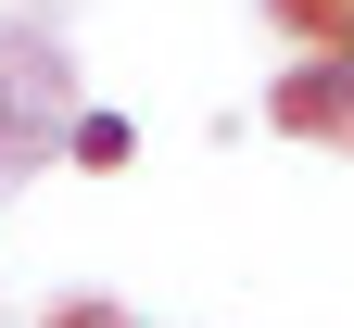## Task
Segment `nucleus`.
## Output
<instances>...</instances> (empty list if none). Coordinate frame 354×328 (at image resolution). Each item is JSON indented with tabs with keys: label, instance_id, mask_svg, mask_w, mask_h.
Masks as SVG:
<instances>
[{
	"label": "nucleus",
	"instance_id": "nucleus-1",
	"mask_svg": "<svg viewBox=\"0 0 354 328\" xmlns=\"http://www.w3.org/2000/svg\"><path fill=\"white\" fill-rule=\"evenodd\" d=\"M38 152H51V114H38V102H26V76L0 64V164H38Z\"/></svg>",
	"mask_w": 354,
	"mask_h": 328
},
{
	"label": "nucleus",
	"instance_id": "nucleus-2",
	"mask_svg": "<svg viewBox=\"0 0 354 328\" xmlns=\"http://www.w3.org/2000/svg\"><path fill=\"white\" fill-rule=\"evenodd\" d=\"M64 152H76V164H127V152H140V126H127V114H76Z\"/></svg>",
	"mask_w": 354,
	"mask_h": 328
},
{
	"label": "nucleus",
	"instance_id": "nucleus-3",
	"mask_svg": "<svg viewBox=\"0 0 354 328\" xmlns=\"http://www.w3.org/2000/svg\"><path fill=\"white\" fill-rule=\"evenodd\" d=\"M76 328H114V316H76Z\"/></svg>",
	"mask_w": 354,
	"mask_h": 328
}]
</instances>
